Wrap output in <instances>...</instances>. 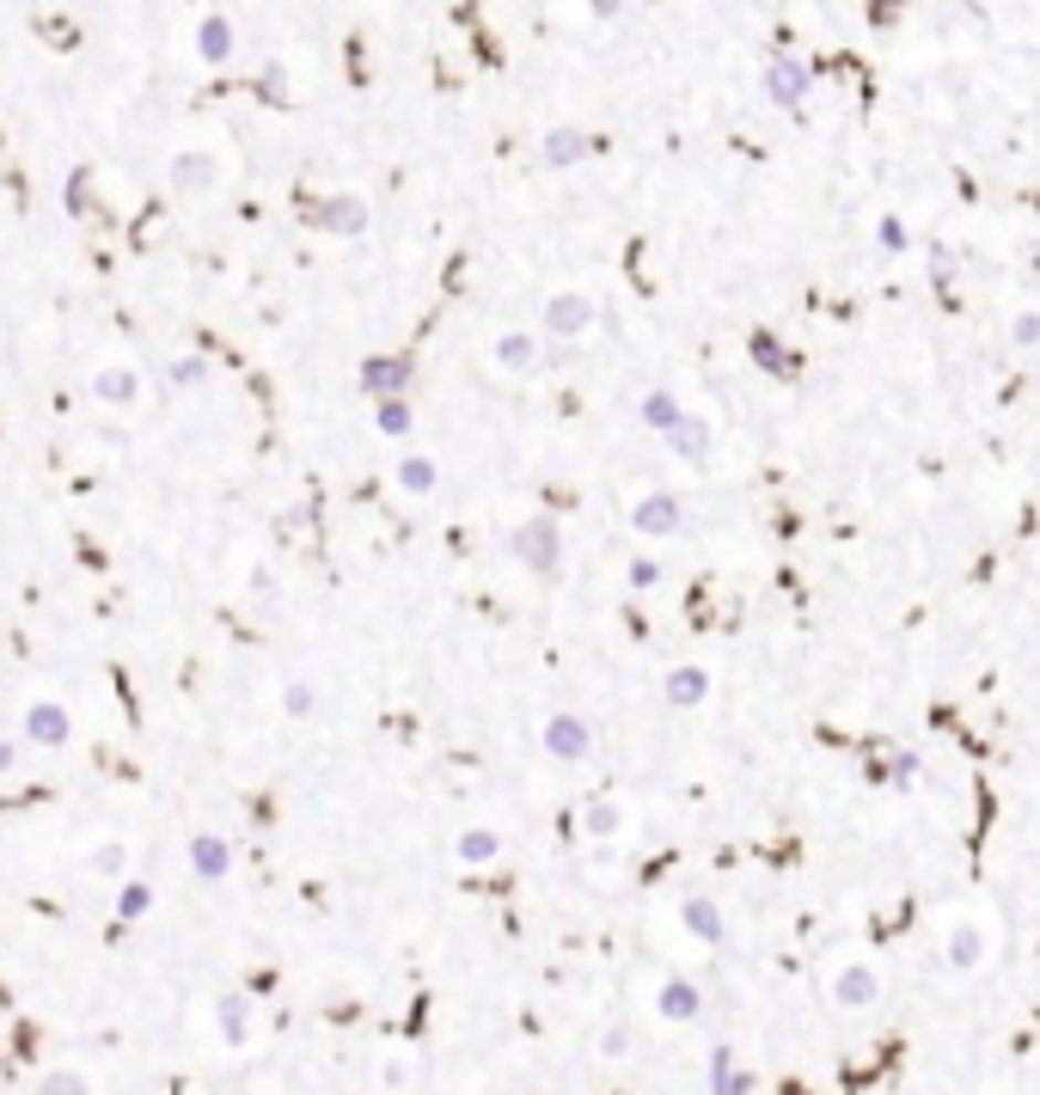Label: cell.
<instances>
[{"label":"cell","instance_id":"obj_23","mask_svg":"<svg viewBox=\"0 0 1040 1095\" xmlns=\"http://www.w3.org/2000/svg\"><path fill=\"white\" fill-rule=\"evenodd\" d=\"M197 50H202V62H227V55H233V25H227V19H209Z\"/></svg>","mask_w":1040,"mask_h":1095},{"label":"cell","instance_id":"obj_6","mask_svg":"<svg viewBox=\"0 0 1040 1095\" xmlns=\"http://www.w3.org/2000/svg\"><path fill=\"white\" fill-rule=\"evenodd\" d=\"M875 967H863V961H851V967H839V979H832V1003L839 1010H870L875 1003Z\"/></svg>","mask_w":1040,"mask_h":1095},{"label":"cell","instance_id":"obj_35","mask_svg":"<svg viewBox=\"0 0 1040 1095\" xmlns=\"http://www.w3.org/2000/svg\"><path fill=\"white\" fill-rule=\"evenodd\" d=\"M606 1053H612V1059H624V1046H631V1029H624V1022H612V1029H606Z\"/></svg>","mask_w":1040,"mask_h":1095},{"label":"cell","instance_id":"obj_8","mask_svg":"<svg viewBox=\"0 0 1040 1095\" xmlns=\"http://www.w3.org/2000/svg\"><path fill=\"white\" fill-rule=\"evenodd\" d=\"M655 1010H661L668 1022H692V1017L704 1010V991L692 986V979H668V986L655 991Z\"/></svg>","mask_w":1040,"mask_h":1095},{"label":"cell","instance_id":"obj_27","mask_svg":"<svg viewBox=\"0 0 1040 1095\" xmlns=\"http://www.w3.org/2000/svg\"><path fill=\"white\" fill-rule=\"evenodd\" d=\"M221 1034L245 1041V998H221Z\"/></svg>","mask_w":1040,"mask_h":1095},{"label":"cell","instance_id":"obj_31","mask_svg":"<svg viewBox=\"0 0 1040 1095\" xmlns=\"http://www.w3.org/2000/svg\"><path fill=\"white\" fill-rule=\"evenodd\" d=\"M147 899H154V894H147V887H141V882H135V887H123V899H117V912H123V918H141V912H147Z\"/></svg>","mask_w":1040,"mask_h":1095},{"label":"cell","instance_id":"obj_17","mask_svg":"<svg viewBox=\"0 0 1040 1095\" xmlns=\"http://www.w3.org/2000/svg\"><path fill=\"white\" fill-rule=\"evenodd\" d=\"M685 930L698 943H723V912H716L711 899H685Z\"/></svg>","mask_w":1040,"mask_h":1095},{"label":"cell","instance_id":"obj_34","mask_svg":"<svg viewBox=\"0 0 1040 1095\" xmlns=\"http://www.w3.org/2000/svg\"><path fill=\"white\" fill-rule=\"evenodd\" d=\"M202 380V361L190 356V361H171V386H197Z\"/></svg>","mask_w":1040,"mask_h":1095},{"label":"cell","instance_id":"obj_15","mask_svg":"<svg viewBox=\"0 0 1040 1095\" xmlns=\"http://www.w3.org/2000/svg\"><path fill=\"white\" fill-rule=\"evenodd\" d=\"M581 154H588V135H581V129H551V135L539 141V159H545V166H576Z\"/></svg>","mask_w":1040,"mask_h":1095},{"label":"cell","instance_id":"obj_33","mask_svg":"<svg viewBox=\"0 0 1040 1095\" xmlns=\"http://www.w3.org/2000/svg\"><path fill=\"white\" fill-rule=\"evenodd\" d=\"M282 710H288V716H313V692L288 686V692H282Z\"/></svg>","mask_w":1040,"mask_h":1095},{"label":"cell","instance_id":"obj_9","mask_svg":"<svg viewBox=\"0 0 1040 1095\" xmlns=\"http://www.w3.org/2000/svg\"><path fill=\"white\" fill-rule=\"evenodd\" d=\"M979 961H986V930H979L974 918H962L955 930H948V967L967 973V967H979Z\"/></svg>","mask_w":1040,"mask_h":1095},{"label":"cell","instance_id":"obj_19","mask_svg":"<svg viewBox=\"0 0 1040 1095\" xmlns=\"http://www.w3.org/2000/svg\"><path fill=\"white\" fill-rule=\"evenodd\" d=\"M673 453H680V460H704V453H711V423H698V417H685V423L680 429H673Z\"/></svg>","mask_w":1040,"mask_h":1095},{"label":"cell","instance_id":"obj_21","mask_svg":"<svg viewBox=\"0 0 1040 1095\" xmlns=\"http://www.w3.org/2000/svg\"><path fill=\"white\" fill-rule=\"evenodd\" d=\"M581 826H588V839H612V832L624 826V808L619 802H588L581 808Z\"/></svg>","mask_w":1040,"mask_h":1095},{"label":"cell","instance_id":"obj_28","mask_svg":"<svg viewBox=\"0 0 1040 1095\" xmlns=\"http://www.w3.org/2000/svg\"><path fill=\"white\" fill-rule=\"evenodd\" d=\"M405 429H410V404H405V398L380 404V435H405Z\"/></svg>","mask_w":1040,"mask_h":1095},{"label":"cell","instance_id":"obj_1","mask_svg":"<svg viewBox=\"0 0 1040 1095\" xmlns=\"http://www.w3.org/2000/svg\"><path fill=\"white\" fill-rule=\"evenodd\" d=\"M508 551L521 557L527 569L551 576V569H557V557H564V533H557V520H521V527L508 533Z\"/></svg>","mask_w":1040,"mask_h":1095},{"label":"cell","instance_id":"obj_14","mask_svg":"<svg viewBox=\"0 0 1040 1095\" xmlns=\"http://www.w3.org/2000/svg\"><path fill=\"white\" fill-rule=\"evenodd\" d=\"M490 361H496V368H508V373L533 368V330H502L496 349H490Z\"/></svg>","mask_w":1040,"mask_h":1095},{"label":"cell","instance_id":"obj_26","mask_svg":"<svg viewBox=\"0 0 1040 1095\" xmlns=\"http://www.w3.org/2000/svg\"><path fill=\"white\" fill-rule=\"evenodd\" d=\"M38 1095H93V1089H86V1077H74V1071H50V1077L38 1083Z\"/></svg>","mask_w":1040,"mask_h":1095},{"label":"cell","instance_id":"obj_22","mask_svg":"<svg viewBox=\"0 0 1040 1095\" xmlns=\"http://www.w3.org/2000/svg\"><path fill=\"white\" fill-rule=\"evenodd\" d=\"M398 484H405L410 496H429V489H435V460H429V453H410V460L398 465Z\"/></svg>","mask_w":1040,"mask_h":1095},{"label":"cell","instance_id":"obj_29","mask_svg":"<svg viewBox=\"0 0 1040 1095\" xmlns=\"http://www.w3.org/2000/svg\"><path fill=\"white\" fill-rule=\"evenodd\" d=\"M875 245H882V251H906V221H900V214H887V221L875 227Z\"/></svg>","mask_w":1040,"mask_h":1095},{"label":"cell","instance_id":"obj_2","mask_svg":"<svg viewBox=\"0 0 1040 1095\" xmlns=\"http://www.w3.org/2000/svg\"><path fill=\"white\" fill-rule=\"evenodd\" d=\"M593 318H600V313H593V301H588V294H576V288H564V294H551V301H545V330H551V337H581Z\"/></svg>","mask_w":1040,"mask_h":1095},{"label":"cell","instance_id":"obj_11","mask_svg":"<svg viewBox=\"0 0 1040 1095\" xmlns=\"http://www.w3.org/2000/svg\"><path fill=\"white\" fill-rule=\"evenodd\" d=\"M637 417H643L649 429H661V435H673V429L685 423V410H680V398L668 392V386H655V392H643V404H637Z\"/></svg>","mask_w":1040,"mask_h":1095},{"label":"cell","instance_id":"obj_16","mask_svg":"<svg viewBox=\"0 0 1040 1095\" xmlns=\"http://www.w3.org/2000/svg\"><path fill=\"white\" fill-rule=\"evenodd\" d=\"M25 735L43 740V747H62V740H67V716L55 710V704H38V710L25 716Z\"/></svg>","mask_w":1040,"mask_h":1095},{"label":"cell","instance_id":"obj_25","mask_svg":"<svg viewBox=\"0 0 1040 1095\" xmlns=\"http://www.w3.org/2000/svg\"><path fill=\"white\" fill-rule=\"evenodd\" d=\"M1010 344L1016 349H1040V313H1016L1010 318Z\"/></svg>","mask_w":1040,"mask_h":1095},{"label":"cell","instance_id":"obj_30","mask_svg":"<svg viewBox=\"0 0 1040 1095\" xmlns=\"http://www.w3.org/2000/svg\"><path fill=\"white\" fill-rule=\"evenodd\" d=\"M98 392H105V398H117V404H123V398H135V373H123V368H111V373H105V380H98Z\"/></svg>","mask_w":1040,"mask_h":1095},{"label":"cell","instance_id":"obj_5","mask_svg":"<svg viewBox=\"0 0 1040 1095\" xmlns=\"http://www.w3.org/2000/svg\"><path fill=\"white\" fill-rule=\"evenodd\" d=\"M631 527L649 533V539H668V533H680V496H668V489H649V496L631 508Z\"/></svg>","mask_w":1040,"mask_h":1095},{"label":"cell","instance_id":"obj_24","mask_svg":"<svg viewBox=\"0 0 1040 1095\" xmlns=\"http://www.w3.org/2000/svg\"><path fill=\"white\" fill-rule=\"evenodd\" d=\"M171 178H185V185H209V178H214V159H209V154H185V159H171Z\"/></svg>","mask_w":1040,"mask_h":1095},{"label":"cell","instance_id":"obj_20","mask_svg":"<svg viewBox=\"0 0 1040 1095\" xmlns=\"http://www.w3.org/2000/svg\"><path fill=\"white\" fill-rule=\"evenodd\" d=\"M711 1083H716V1095H753V1077H735V1053L728 1046L711 1053Z\"/></svg>","mask_w":1040,"mask_h":1095},{"label":"cell","instance_id":"obj_7","mask_svg":"<svg viewBox=\"0 0 1040 1095\" xmlns=\"http://www.w3.org/2000/svg\"><path fill=\"white\" fill-rule=\"evenodd\" d=\"M765 98H771V105H802L808 98V67L777 55V62L765 67Z\"/></svg>","mask_w":1040,"mask_h":1095},{"label":"cell","instance_id":"obj_32","mask_svg":"<svg viewBox=\"0 0 1040 1095\" xmlns=\"http://www.w3.org/2000/svg\"><path fill=\"white\" fill-rule=\"evenodd\" d=\"M655 581H661V564H655V557H637V564H631V588H655Z\"/></svg>","mask_w":1040,"mask_h":1095},{"label":"cell","instance_id":"obj_13","mask_svg":"<svg viewBox=\"0 0 1040 1095\" xmlns=\"http://www.w3.org/2000/svg\"><path fill=\"white\" fill-rule=\"evenodd\" d=\"M318 221H325L330 233H361V227H368V202L361 197H330L325 209H318Z\"/></svg>","mask_w":1040,"mask_h":1095},{"label":"cell","instance_id":"obj_18","mask_svg":"<svg viewBox=\"0 0 1040 1095\" xmlns=\"http://www.w3.org/2000/svg\"><path fill=\"white\" fill-rule=\"evenodd\" d=\"M502 857V832L496 826H472L460 839V863H496Z\"/></svg>","mask_w":1040,"mask_h":1095},{"label":"cell","instance_id":"obj_36","mask_svg":"<svg viewBox=\"0 0 1040 1095\" xmlns=\"http://www.w3.org/2000/svg\"><path fill=\"white\" fill-rule=\"evenodd\" d=\"M0 771H13V747L7 740H0Z\"/></svg>","mask_w":1040,"mask_h":1095},{"label":"cell","instance_id":"obj_4","mask_svg":"<svg viewBox=\"0 0 1040 1095\" xmlns=\"http://www.w3.org/2000/svg\"><path fill=\"white\" fill-rule=\"evenodd\" d=\"M405 380H410V361L405 356H368V361H361V392L380 398V404L405 398Z\"/></svg>","mask_w":1040,"mask_h":1095},{"label":"cell","instance_id":"obj_12","mask_svg":"<svg viewBox=\"0 0 1040 1095\" xmlns=\"http://www.w3.org/2000/svg\"><path fill=\"white\" fill-rule=\"evenodd\" d=\"M190 863H197L202 882H221L227 863H233V851H227V839H214V832H202V839H190Z\"/></svg>","mask_w":1040,"mask_h":1095},{"label":"cell","instance_id":"obj_10","mask_svg":"<svg viewBox=\"0 0 1040 1095\" xmlns=\"http://www.w3.org/2000/svg\"><path fill=\"white\" fill-rule=\"evenodd\" d=\"M661 692H668V704H704L711 698V667H668Z\"/></svg>","mask_w":1040,"mask_h":1095},{"label":"cell","instance_id":"obj_3","mask_svg":"<svg viewBox=\"0 0 1040 1095\" xmlns=\"http://www.w3.org/2000/svg\"><path fill=\"white\" fill-rule=\"evenodd\" d=\"M545 752L564 759V766H576V759L593 752V728L581 723V716H551V723H545Z\"/></svg>","mask_w":1040,"mask_h":1095}]
</instances>
